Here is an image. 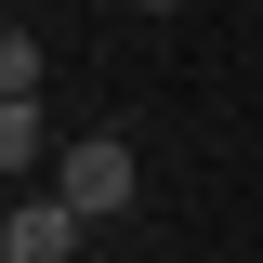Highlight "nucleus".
<instances>
[{"label":"nucleus","instance_id":"3","mask_svg":"<svg viewBox=\"0 0 263 263\" xmlns=\"http://www.w3.org/2000/svg\"><path fill=\"white\" fill-rule=\"evenodd\" d=\"M53 158H66V132L40 119V92H0V171L27 184V171H53Z\"/></svg>","mask_w":263,"mask_h":263},{"label":"nucleus","instance_id":"2","mask_svg":"<svg viewBox=\"0 0 263 263\" xmlns=\"http://www.w3.org/2000/svg\"><path fill=\"white\" fill-rule=\"evenodd\" d=\"M79 237H92V211L66 184H40V197H13V224H0V263H79Z\"/></svg>","mask_w":263,"mask_h":263},{"label":"nucleus","instance_id":"4","mask_svg":"<svg viewBox=\"0 0 263 263\" xmlns=\"http://www.w3.org/2000/svg\"><path fill=\"white\" fill-rule=\"evenodd\" d=\"M132 13H184V0H132Z\"/></svg>","mask_w":263,"mask_h":263},{"label":"nucleus","instance_id":"1","mask_svg":"<svg viewBox=\"0 0 263 263\" xmlns=\"http://www.w3.org/2000/svg\"><path fill=\"white\" fill-rule=\"evenodd\" d=\"M53 184L79 197L92 224H119V211H132V184H145V171H132V132H66V158H53Z\"/></svg>","mask_w":263,"mask_h":263}]
</instances>
